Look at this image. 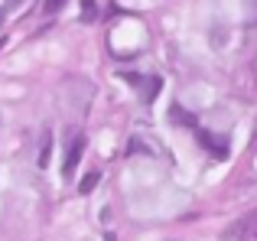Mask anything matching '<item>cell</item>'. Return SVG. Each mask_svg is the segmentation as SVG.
Here are the masks:
<instances>
[{
	"label": "cell",
	"instance_id": "obj_6",
	"mask_svg": "<svg viewBox=\"0 0 257 241\" xmlns=\"http://www.w3.org/2000/svg\"><path fill=\"white\" fill-rule=\"evenodd\" d=\"M98 179H101V173H88V176L82 179V186H78V192H82V196H88V192L98 186Z\"/></svg>",
	"mask_w": 257,
	"mask_h": 241
},
{
	"label": "cell",
	"instance_id": "obj_4",
	"mask_svg": "<svg viewBox=\"0 0 257 241\" xmlns=\"http://www.w3.org/2000/svg\"><path fill=\"white\" fill-rule=\"evenodd\" d=\"M170 120H176V124H186V127H195V117H192V114H186L179 104H176V108L170 111Z\"/></svg>",
	"mask_w": 257,
	"mask_h": 241
},
{
	"label": "cell",
	"instance_id": "obj_7",
	"mask_svg": "<svg viewBox=\"0 0 257 241\" xmlns=\"http://www.w3.org/2000/svg\"><path fill=\"white\" fill-rule=\"evenodd\" d=\"M62 4H65V0H46L43 10H46V13H59V10H62Z\"/></svg>",
	"mask_w": 257,
	"mask_h": 241
},
{
	"label": "cell",
	"instance_id": "obj_8",
	"mask_svg": "<svg viewBox=\"0 0 257 241\" xmlns=\"http://www.w3.org/2000/svg\"><path fill=\"white\" fill-rule=\"evenodd\" d=\"M247 10H251V20H257V0H247Z\"/></svg>",
	"mask_w": 257,
	"mask_h": 241
},
{
	"label": "cell",
	"instance_id": "obj_9",
	"mask_svg": "<svg viewBox=\"0 0 257 241\" xmlns=\"http://www.w3.org/2000/svg\"><path fill=\"white\" fill-rule=\"evenodd\" d=\"M20 4H23V0H4V7H7V10H13V7H20Z\"/></svg>",
	"mask_w": 257,
	"mask_h": 241
},
{
	"label": "cell",
	"instance_id": "obj_3",
	"mask_svg": "<svg viewBox=\"0 0 257 241\" xmlns=\"http://www.w3.org/2000/svg\"><path fill=\"white\" fill-rule=\"evenodd\" d=\"M82 150H85V137H75V144L69 147V157H65V166H62L65 176L75 170V163H78V157H82Z\"/></svg>",
	"mask_w": 257,
	"mask_h": 241
},
{
	"label": "cell",
	"instance_id": "obj_5",
	"mask_svg": "<svg viewBox=\"0 0 257 241\" xmlns=\"http://www.w3.org/2000/svg\"><path fill=\"white\" fill-rule=\"evenodd\" d=\"M82 20L85 23L98 20V4H94V0H82Z\"/></svg>",
	"mask_w": 257,
	"mask_h": 241
},
{
	"label": "cell",
	"instance_id": "obj_2",
	"mask_svg": "<svg viewBox=\"0 0 257 241\" xmlns=\"http://www.w3.org/2000/svg\"><path fill=\"white\" fill-rule=\"evenodd\" d=\"M195 140H199V144L205 147V150H212V153H215V160H225V153H228V150H225V144H218V140H215L212 134L199 131V134H195Z\"/></svg>",
	"mask_w": 257,
	"mask_h": 241
},
{
	"label": "cell",
	"instance_id": "obj_1",
	"mask_svg": "<svg viewBox=\"0 0 257 241\" xmlns=\"http://www.w3.org/2000/svg\"><path fill=\"white\" fill-rule=\"evenodd\" d=\"M137 88H140V98H144V101L150 104L153 98L160 95V88H163V82H160V75H150V78H140V82H137Z\"/></svg>",
	"mask_w": 257,
	"mask_h": 241
}]
</instances>
